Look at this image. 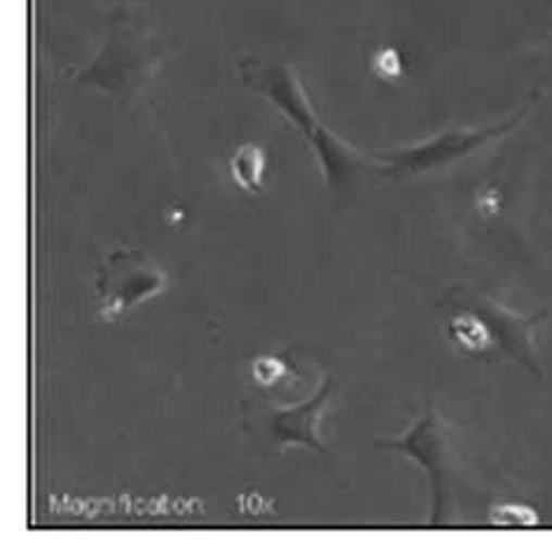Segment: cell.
<instances>
[{"label": "cell", "instance_id": "6da1fadb", "mask_svg": "<svg viewBox=\"0 0 552 557\" xmlns=\"http://www.w3.org/2000/svg\"><path fill=\"white\" fill-rule=\"evenodd\" d=\"M158 64L160 54L150 26L138 20L136 10H117L109 24L101 54L80 73V81L113 97L129 99L150 83Z\"/></svg>", "mask_w": 552, "mask_h": 557}, {"label": "cell", "instance_id": "7a4b0ae2", "mask_svg": "<svg viewBox=\"0 0 552 557\" xmlns=\"http://www.w3.org/2000/svg\"><path fill=\"white\" fill-rule=\"evenodd\" d=\"M243 81L253 85L255 89L265 91V95L279 103L284 111L288 113L290 120H296L300 127H304L306 136L312 138L314 146L318 148L321 160H324L326 166V176L330 178L333 185H342L349 176L351 166H361L363 158L354 154V150H349L344 141L333 136L321 122L316 120L310 101H306L304 87L300 83L298 73L290 69L288 64H255V61H249L243 64Z\"/></svg>", "mask_w": 552, "mask_h": 557}, {"label": "cell", "instance_id": "3957f363", "mask_svg": "<svg viewBox=\"0 0 552 557\" xmlns=\"http://www.w3.org/2000/svg\"><path fill=\"white\" fill-rule=\"evenodd\" d=\"M166 288V272L141 251H115L99 276V314L115 319Z\"/></svg>", "mask_w": 552, "mask_h": 557}, {"label": "cell", "instance_id": "277c9868", "mask_svg": "<svg viewBox=\"0 0 552 557\" xmlns=\"http://www.w3.org/2000/svg\"><path fill=\"white\" fill-rule=\"evenodd\" d=\"M454 307L471 309V312L480 314L487 326L494 333V343L511 356V359L523 363L531 373L541 375L539 368V354H536V337L534 331L541 323L539 317H523L513 312L511 307H505L492 298L482 296V293L466 290V288H456L452 293V302Z\"/></svg>", "mask_w": 552, "mask_h": 557}, {"label": "cell", "instance_id": "5b68a950", "mask_svg": "<svg viewBox=\"0 0 552 557\" xmlns=\"http://www.w3.org/2000/svg\"><path fill=\"white\" fill-rule=\"evenodd\" d=\"M381 447H393V450H403L405 455L419 459L434 478L436 487V518L434 522H442V510L448 506V497H444V490H448L452 481V436L440 417L431 410L424 420L414 426L407 438L403 441H379Z\"/></svg>", "mask_w": 552, "mask_h": 557}, {"label": "cell", "instance_id": "8992f818", "mask_svg": "<svg viewBox=\"0 0 552 557\" xmlns=\"http://www.w3.org/2000/svg\"><path fill=\"white\" fill-rule=\"evenodd\" d=\"M523 120V115H517L509 122H501L497 127L489 129H478V132H444L434 138H428L424 144H417L405 150H398L396 154H385L379 158L387 164V172L391 169H407V172H426V169H436L442 164H450L459 158H464L471 150L482 146L489 138H494L501 132H509L513 125Z\"/></svg>", "mask_w": 552, "mask_h": 557}, {"label": "cell", "instance_id": "52a82bcc", "mask_svg": "<svg viewBox=\"0 0 552 557\" xmlns=\"http://www.w3.org/2000/svg\"><path fill=\"white\" fill-rule=\"evenodd\" d=\"M333 382L328 380L324 389H321L312 400L298 408H269L267 426L272 429V436L281 445L288 443H310L316 450H321V441L316 438V422L324 406L330 400Z\"/></svg>", "mask_w": 552, "mask_h": 557}, {"label": "cell", "instance_id": "ba28073f", "mask_svg": "<svg viewBox=\"0 0 552 557\" xmlns=\"http://www.w3.org/2000/svg\"><path fill=\"white\" fill-rule=\"evenodd\" d=\"M265 166H267V158L263 148L247 144L233 154V160H229V174H233L235 183L241 190L260 193L263 190V181H265Z\"/></svg>", "mask_w": 552, "mask_h": 557}, {"label": "cell", "instance_id": "9c48e42d", "mask_svg": "<svg viewBox=\"0 0 552 557\" xmlns=\"http://www.w3.org/2000/svg\"><path fill=\"white\" fill-rule=\"evenodd\" d=\"M450 335L471 354H485L497 345L487 321L480 314L471 312V309H462V314L450 321Z\"/></svg>", "mask_w": 552, "mask_h": 557}, {"label": "cell", "instance_id": "30bf717a", "mask_svg": "<svg viewBox=\"0 0 552 557\" xmlns=\"http://www.w3.org/2000/svg\"><path fill=\"white\" fill-rule=\"evenodd\" d=\"M539 516L529 506H497L492 522L497 524H534Z\"/></svg>", "mask_w": 552, "mask_h": 557}, {"label": "cell", "instance_id": "8fae6325", "mask_svg": "<svg viewBox=\"0 0 552 557\" xmlns=\"http://www.w3.org/2000/svg\"><path fill=\"white\" fill-rule=\"evenodd\" d=\"M375 71L377 75L385 77V81H396L403 73V61L393 48H385L375 54Z\"/></svg>", "mask_w": 552, "mask_h": 557}, {"label": "cell", "instance_id": "7c38bea8", "mask_svg": "<svg viewBox=\"0 0 552 557\" xmlns=\"http://www.w3.org/2000/svg\"><path fill=\"white\" fill-rule=\"evenodd\" d=\"M286 373V366L279 359H272V356H265V359H258L253 363V375L260 384H272L276 380H281Z\"/></svg>", "mask_w": 552, "mask_h": 557}]
</instances>
